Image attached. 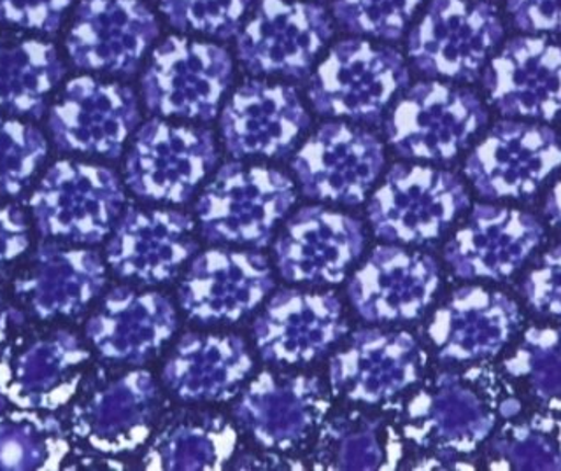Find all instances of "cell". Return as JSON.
<instances>
[{"label":"cell","instance_id":"obj_7","mask_svg":"<svg viewBox=\"0 0 561 471\" xmlns=\"http://www.w3.org/2000/svg\"><path fill=\"white\" fill-rule=\"evenodd\" d=\"M137 118L136 96L128 88L78 78L53 105L49 128L55 145L66 151L118 157Z\"/></svg>","mask_w":561,"mask_h":471},{"label":"cell","instance_id":"obj_8","mask_svg":"<svg viewBox=\"0 0 561 471\" xmlns=\"http://www.w3.org/2000/svg\"><path fill=\"white\" fill-rule=\"evenodd\" d=\"M486 88L504 114L552 118L561 110V43L530 35L517 37L491 60Z\"/></svg>","mask_w":561,"mask_h":471},{"label":"cell","instance_id":"obj_12","mask_svg":"<svg viewBox=\"0 0 561 471\" xmlns=\"http://www.w3.org/2000/svg\"><path fill=\"white\" fill-rule=\"evenodd\" d=\"M381 165L382 149L374 137L335 125L318 131L295 162L304 186L324 195L362 192Z\"/></svg>","mask_w":561,"mask_h":471},{"label":"cell","instance_id":"obj_19","mask_svg":"<svg viewBox=\"0 0 561 471\" xmlns=\"http://www.w3.org/2000/svg\"><path fill=\"white\" fill-rule=\"evenodd\" d=\"M514 25L531 34H561V0H507Z\"/></svg>","mask_w":561,"mask_h":471},{"label":"cell","instance_id":"obj_18","mask_svg":"<svg viewBox=\"0 0 561 471\" xmlns=\"http://www.w3.org/2000/svg\"><path fill=\"white\" fill-rule=\"evenodd\" d=\"M75 0H0V23L26 31L57 32Z\"/></svg>","mask_w":561,"mask_h":471},{"label":"cell","instance_id":"obj_11","mask_svg":"<svg viewBox=\"0 0 561 471\" xmlns=\"http://www.w3.org/2000/svg\"><path fill=\"white\" fill-rule=\"evenodd\" d=\"M297 95L285 87L250 83L228 104L224 137L237 154H272L288 148L306 127Z\"/></svg>","mask_w":561,"mask_h":471},{"label":"cell","instance_id":"obj_16","mask_svg":"<svg viewBox=\"0 0 561 471\" xmlns=\"http://www.w3.org/2000/svg\"><path fill=\"white\" fill-rule=\"evenodd\" d=\"M253 0H160L167 20L181 31L228 39L241 25Z\"/></svg>","mask_w":561,"mask_h":471},{"label":"cell","instance_id":"obj_10","mask_svg":"<svg viewBox=\"0 0 561 471\" xmlns=\"http://www.w3.org/2000/svg\"><path fill=\"white\" fill-rule=\"evenodd\" d=\"M213 160L215 145L206 131L149 123L128 157V184L149 197H174L192 188Z\"/></svg>","mask_w":561,"mask_h":471},{"label":"cell","instance_id":"obj_4","mask_svg":"<svg viewBox=\"0 0 561 471\" xmlns=\"http://www.w3.org/2000/svg\"><path fill=\"white\" fill-rule=\"evenodd\" d=\"M486 123L478 96L440 83L412 88L390 123L394 148L408 157L447 160Z\"/></svg>","mask_w":561,"mask_h":471},{"label":"cell","instance_id":"obj_1","mask_svg":"<svg viewBox=\"0 0 561 471\" xmlns=\"http://www.w3.org/2000/svg\"><path fill=\"white\" fill-rule=\"evenodd\" d=\"M504 37L495 5L432 0L409 37V57L425 74L472 79Z\"/></svg>","mask_w":561,"mask_h":471},{"label":"cell","instance_id":"obj_3","mask_svg":"<svg viewBox=\"0 0 561 471\" xmlns=\"http://www.w3.org/2000/svg\"><path fill=\"white\" fill-rule=\"evenodd\" d=\"M408 79L399 51L367 41H342L316 70L311 101L324 114L368 116Z\"/></svg>","mask_w":561,"mask_h":471},{"label":"cell","instance_id":"obj_5","mask_svg":"<svg viewBox=\"0 0 561 471\" xmlns=\"http://www.w3.org/2000/svg\"><path fill=\"white\" fill-rule=\"evenodd\" d=\"M330 37L332 22L321 5L262 0L239 35L237 53L253 72L302 76Z\"/></svg>","mask_w":561,"mask_h":471},{"label":"cell","instance_id":"obj_9","mask_svg":"<svg viewBox=\"0 0 561 471\" xmlns=\"http://www.w3.org/2000/svg\"><path fill=\"white\" fill-rule=\"evenodd\" d=\"M560 163L561 142L554 131L505 123L470 154L467 172L481 192L517 195L534 189Z\"/></svg>","mask_w":561,"mask_h":471},{"label":"cell","instance_id":"obj_13","mask_svg":"<svg viewBox=\"0 0 561 471\" xmlns=\"http://www.w3.org/2000/svg\"><path fill=\"white\" fill-rule=\"evenodd\" d=\"M118 183L102 166L60 162L46 174L34 195V212L51 233H69L95 223L116 206Z\"/></svg>","mask_w":561,"mask_h":471},{"label":"cell","instance_id":"obj_15","mask_svg":"<svg viewBox=\"0 0 561 471\" xmlns=\"http://www.w3.org/2000/svg\"><path fill=\"white\" fill-rule=\"evenodd\" d=\"M421 0H335L333 14L355 34L399 39Z\"/></svg>","mask_w":561,"mask_h":471},{"label":"cell","instance_id":"obj_2","mask_svg":"<svg viewBox=\"0 0 561 471\" xmlns=\"http://www.w3.org/2000/svg\"><path fill=\"white\" fill-rule=\"evenodd\" d=\"M232 78L224 48L186 37H169L154 49L142 78L149 110L171 116L209 118Z\"/></svg>","mask_w":561,"mask_h":471},{"label":"cell","instance_id":"obj_17","mask_svg":"<svg viewBox=\"0 0 561 471\" xmlns=\"http://www.w3.org/2000/svg\"><path fill=\"white\" fill-rule=\"evenodd\" d=\"M46 154L44 137L18 122H0V192L22 188Z\"/></svg>","mask_w":561,"mask_h":471},{"label":"cell","instance_id":"obj_6","mask_svg":"<svg viewBox=\"0 0 561 471\" xmlns=\"http://www.w3.org/2000/svg\"><path fill=\"white\" fill-rule=\"evenodd\" d=\"M158 32L157 18L139 0H81L67 53L81 69L130 74Z\"/></svg>","mask_w":561,"mask_h":471},{"label":"cell","instance_id":"obj_14","mask_svg":"<svg viewBox=\"0 0 561 471\" xmlns=\"http://www.w3.org/2000/svg\"><path fill=\"white\" fill-rule=\"evenodd\" d=\"M66 74L53 44L37 39L0 43V110L41 114L46 99Z\"/></svg>","mask_w":561,"mask_h":471}]
</instances>
